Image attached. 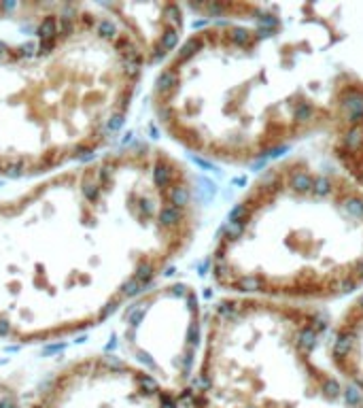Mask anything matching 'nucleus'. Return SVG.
<instances>
[{"label":"nucleus","instance_id":"f257e3e1","mask_svg":"<svg viewBox=\"0 0 363 408\" xmlns=\"http://www.w3.org/2000/svg\"><path fill=\"white\" fill-rule=\"evenodd\" d=\"M195 226L191 175L153 145L0 200V336L45 342L102 323L181 258Z\"/></svg>","mask_w":363,"mask_h":408},{"label":"nucleus","instance_id":"f03ea898","mask_svg":"<svg viewBox=\"0 0 363 408\" xmlns=\"http://www.w3.org/2000/svg\"><path fill=\"white\" fill-rule=\"evenodd\" d=\"M189 9L221 22L183 38L155 79L153 111L174 142L211 162L248 166L327 134L340 119L321 75L259 3Z\"/></svg>","mask_w":363,"mask_h":408},{"label":"nucleus","instance_id":"7ed1b4c3","mask_svg":"<svg viewBox=\"0 0 363 408\" xmlns=\"http://www.w3.org/2000/svg\"><path fill=\"white\" fill-rule=\"evenodd\" d=\"M144 68L105 3H0V177L47 175L102 149Z\"/></svg>","mask_w":363,"mask_h":408},{"label":"nucleus","instance_id":"20e7f679","mask_svg":"<svg viewBox=\"0 0 363 408\" xmlns=\"http://www.w3.org/2000/svg\"><path fill=\"white\" fill-rule=\"evenodd\" d=\"M230 295L315 306L363 291V189L336 164L289 156L248 185L217 234Z\"/></svg>","mask_w":363,"mask_h":408},{"label":"nucleus","instance_id":"39448f33","mask_svg":"<svg viewBox=\"0 0 363 408\" xmlns=\"http://www.w3.org/2000/svg\"><path fill=\"white\" fill-rule=\"evenodd\" d=\"M315 306L227 295L204 323L189 408H363Z\"/></svg>","mask_w":363,"mask_h":408},{"label":"nucleus","instance_id":"423d86ee","mask_svg":"<svg viewBox=\"0 0 363 408\" xmlns=\"http://www.w3.org/2000/svg\"><path fill=\"white\" fill-rule=\"evenodd\" d=\"M204 321L198 293L185 283L147 289L126 306L119 342L130 357L170 393L189 391L200 360Z\"/></svg>","mask_w":363,"mask_h":408},{"label":"nucleus","instance_id":"0eeeda50","mask_svg":"<svg viewBox=\"0 0 363 408\" xmlns=\"http://www.w3.org/2000/svg\"><path fill=\"white\" fill-rule=\"evenodd\" d=\"M344 113L363 102V3H262Z\"/></svg>","mask_w":363,"mask_h":408},{"label":"nucleus","instance_id":"6e6552de","mask_svg":"<svg viewBox=\"0 0 363 408\" xmlns=\"http://www.w3.org/2000/svg\"><path fill=\"white\" fill-rule=\"evenodd\" d=\"M26 408H179V397L130 360L89 355L58 370Z\"/></svg>","mask_w":363,"mask_h":408},{"label":"nucleus","instance_id":"1a4fd4ad","mask_svg":"<svg viewBox=\"0 0 363 408\" xmlns=\"http://www.w3.org/2000/svg\"><path fill=\"white\" fill-rule=\"evenodd\" d=\"M111 15L132 36L144 66L166 62L181 45L185 13L174 3H105Z\"/></svg>","mask_w":363,"mask_h":408},{"label":"nucleus","instance_id":"9d476101","mask_svg":"<svg viewBox=\"0 0 363 408\" xmlns=\"http://www.w3.org/2000/svg\"><path fill=\"white\" fill-rule=\"evenodd\" d=\"M329 351L336 368L363 391V291L331 323Z\"/></svg>","mask_w":363,"mask_h":408},{"label":"nucleus","instance_id":"9b49d317","mask_svg":"<svg viewBox=\"0 0 363 408\" xmlns=\"http://www.w3.org/2000/svg\"><path fill=\"white\" fill-rule=\"evenodd\" d=\"M327 138L334 164L363 189V102L340 115Z\"/></svg>","mask_w":363,"mask_h":408},{"label":"nucleus","instance_id":"f8f14e48","mask_svg":"<svg viewBox=\"0 0 363 408\" xmlns=\"http://www.w3.org/2000/svg\"><path fill=\"white\" fill-rule=\"evenodd\" d=\"M0 408H19L15 389L5 379H0Z\"/></svg>","mask_w":363,"mask_h":408}]
</instances>
